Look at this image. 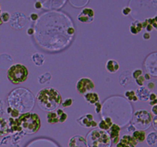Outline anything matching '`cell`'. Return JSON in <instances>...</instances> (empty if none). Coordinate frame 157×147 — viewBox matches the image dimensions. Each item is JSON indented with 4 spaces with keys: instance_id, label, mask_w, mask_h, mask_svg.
<instances>
[{
    "instance_id": "obj_38",
    "label": "cell",
    "mask_w": 157,
    "mask_h": 147,
    "mask_svg": "<svg viewBox=\"0 0 157 147\" xmlns=\"http://www.w3.org/2000/svg\"><path fill=\"white\" fill-rule=\"evenodd\" d=\"M34 32H35V31H34V29L32 28H28L27 30V34L29 35H32L34 34Z\"/></svg>"
},
{
    "instance_id": "obj_28",
    "label": "cell",
    "mask_w": 157,
    "mask_h": 147,
    "mask_svg": "<svg viewBox=\"0 0 157 147\" xmlns=\"http://www.w3.org/2000/svg\"><path fill=\"white\" fill-rule=\"evenodd\" d=\"M156 19H157L156 16H155L154 18H148V19H147V22H148V24H151V25L153 26V28H157Z\"/></svg>"
},
{
    "instance_id": "obj_32",
    "label": "cell",
    "mask_w": 157,
    "mask_h": 147,
    "mask_svg": "<svg viewBox=\"0 0 157 147\" xmlns=\"http://www.w3.org/2000/svg\"><path fill=\"white\" fill-rule=\"evenodd\" d=\"M131 12V9L130 7H124L122 10L123 15H128Z\"/></svg>"
},
{
    "instance_id": "obj_33",
    "label": "cell",
    "mask_w": 157,
    "mask_h": 147,
    "mask_svg": "<svg viewBox=\"0 0 157 147\" xmlns=\"http://www.w3.org/2000/svg\"><path fill=\"white\" fill-rule=\"evenodd\" d=\"M149 100H150V102H153V101L157 100L156 95L154 93H150V96H149Z\"/></svg>"
},
{
    "instance_id": "obj_42",
    "label": "cell",
    "mask_w": 157,
    "mask_h": 147,
    "mask_svg": "<svg viewBox=\"0 0 157 147\" xmlns=\"http://www.w3.org/2000/svg\"><path fill=\"white\" fill-rule=\"evenodd\" d=\"M144 78H145V80H150V75H149V74H146L145 76H144Z\"/></svg>"
},
{
    "instance_id": "obj_4",
    "label": "cell",
    "mask_w": 157,
    "mask_h": 147,
    "mask_svg": "<svg viewBox=\"0 0 157 147\" xmlns=\"http://www.w3.org/2000/svg\"><path fill=\"white\" fill-rule=\"evenodd\" d=\"M29 70L27 67L21 64H16L11 66L7 72L8 78L14 84L25 82L27 80Z\"/></svg>"
},
{
    "instance_id": "obj_27",
    "label": "cell",
    "mask_w": 157,
    "mask_h": 147,
    "mask_svg": "<svg viewBox=\"0 0 157 147\" xmlns=\"http://www.w3.org/2000/svg\"><path fill=\"white\" fill-rule=\"evenodd\" d=\"M9 113L11 115L12 118H14V119H16L18 116H20L19 112H18L17 110H15V109L12 108V107H11V110Z\"/></svg>"
},
{
    "instance_id": "obj_15",
    "label": "cell",
    "mask_w": 157,
    "mask_h": 147,
    "mask_svg": "<svg viewBox=\"0 0 157 147\" xmlns=\"http://www.w3.org/2000/svg\"><path fill=\"white\" fill-rule=\"evenodd\" d=\"M10 133L9 123L4 118L0 117V136H4Z\"/></svg>"
},
{
    "instance_id": "obj_41",
    "label": "cell",
    "mask_w": 157,
    "mask_h": 147,
    "mask_svg": "<svg viewBox=\"0 0 157 147\" xmlns=\"http://www.w3.org/2000/svg\"><path fill=\"white\" fill-rule=\"evenodd\" d=\"M68 32L70 35H73V34L75 33V29H74L73 28H69L68 32Z\"/></svg>"
},
{
    "instance_id": "obj_31",
    "label": "cell",
    "mask_w": 157,
    "mask_h": 147,
    "mask_svg": "<svg viewBox=\"0 0 157 147\" xmlns=\"http://www.w3.org/2000/svg\"><path fill=\"white\" fill-rule=\"evenodd\" d=\"M94 105H95V112H96V113H99L100 112H101V108H102V105L101 104L100 101L99 102L96 103Z\"/></svg>"
},
{
    "instance_id": "obj_6",
    "label": "cell",
    "mask_w": 157,
    "mask_h": 147,
    "mask_svg": "<svg viewBox=\"0 0 157 147\" xmlns=\"http://www.w3.org/2000/svg\"><path fill=\"white\" fill-rule=\"evenodd\" d=\"M94 83L91 79L87 77H82L78 81L76 88L78 91L81 94H86L87 93L93 91L94 89Z\"/></svg>"
},
{
    "instance_id": "obj_3",
    "label": "cell",
    "mask_w": 157,
    "mask_h": 147,
    "mask_svg": "<svg viewBox=\"0 0 157 147\" xmlns=\"http://www.w3.org/2000/svg\"><path fill=\"white\" fill-rule=\"evenodd\" d=\"M87 147H110L111 140L108 133L104 130H93L88 133L85 139Z\"/></svg>"
},
{
    "instance_id": "obj_17",
    "label": "cell",
    "mask_w": 157,
    "mask_h": 147,
    "mask_svg": "<svg viewBox=\"0 0 157 147\" xmlns=\"http://www.w3.org/2000/svg\"><path fill=\"white\" fill-rule=\"evenodd\" d=\"M120 68V65L118 62L115 60L110 59L107 61V64H106V69L108 70L110 73H116Z\"/></svg>"
},
{
    "instance_id": "obj_29",
    "label": "cell",
    "mask_w": 157,
    "mask_h": 147,
    "mask_svg": "<svg viewBox=\"0 0 157 147\" xmlns=\"http://www.w3.org/2000/svg\"><path fill=\"white\" fill-rule=\"evenodd\" d=\"M144 82H145V78H144V76H143V75H141V76H140L139 77L136 79V84L140 86V87H143V86H144Z\"/></svg>"
},
{
    "instance_id": "obj_13",
    "label": "cell",
    "mask_w": 157,
    "mask_h": 147,
    "mask_svg": "<svg viewBox=\"0 0 157 147\" xmlns=\"http://www.w3.org/2000/svg\"><path fill=\"white\" fill-rule=\"evenodd\" d=\"M136 97L141 101L149 100V96L150 94V91L148 88L145 87H140L135 92Z\"/></svg>"
},
{
    "instance_id": "obj_16",
    "label": "cell",
    "mask_w": 157,
    "mask_h": 147,
    "mask_svg": "<svg viewBox=\"0 0 157 147\" xmlns=\"http://www.w3.org/2000/svg\"><path fill=\"white\" fill-rule=\"evenodd\" d=\"M84 98L86 101L90 104H95L100 101L99 95L96 92H90V93H86L84 94Z\"/></svg>"
},
{
    "instance_id": "obj_37",
    "label": "cell",
    "mask_w": 157,
    "mask_h": 147,
    "mask_svg": "<svg viewBox=\"0 0 157 147\" xmlns=\"http://www.w3.org/2000/svg\"><path fill=\"white\" fill-rule=\"evenodd\" d=\"M148 88L150 90H153V89L155 88V84L153 82H150L148 84Z\"/></svg>"
},
{
    "instance_id": "obj_12",
    "label": "cell",
    "mask_w": 157,
    "mask_h": 147,
    "mask_svg": "<svg viewBox=\"0 0 157 147\" xmlns=\"http://www.w3.org/2000/svg\"><path fill=\"white\" fill-rule=\"evenodd\" d=\"M69 147H87L86 140L83 136H75L71 138L68 142Z\"/></svg>"
},
{
    "instance_id": "obj_10",
    "label": "cell",
    "mask_w": 157,
    "mask_h": 147,
    "mask_svg": "<svg viewBox=\"0 0 157 147\" xmlns=\"http://www.w3.org/2000/svg\"><path fill=\"white\" fill-rule=\"evenodd\" d=\"M138 142L130 135H124L117 144V147H136Z\"/></svg>"
},
{
    "instance_id": "obj_26",
    "label": "cell",
    "mask_w": 157,
    "mask_h": 147,
    "mask_svg": "<svg viewBox=\"0 0 157 147\" xmlns=\"http://www.w3.org/2000/svg\"><path fill=\"white\" fill-rule=\"evenodd\" d=\"M72 104H73V100H72L71 98H67V99H66L61 104V106H62L63 108H64V107H71V106L72 105Z\"/></svg>"
},
{
    "instance_id": "obj_25",
    "label": "cell",
    "mask_w": 157,
    "mask_h": 147,
    "mask_svg": "<svg viewBox=\"0 0 157 147\" xmlns=\"http://www.w3.org/2000/svg\"><path fill=\"white\" fill-rule=\"evenodd\" d=\"M1 19L2 21V22H7L10 19V15L9 14V12H4L2 13H1Z\"/></svg>"
},
{
    "instance_id": "obj_39",
    "label": "cell",
    "mask_w": 157,
    "mask_h": 147,
    "mask_svg": "<svg viewBox=\"0 0 157 147\" xmlns=\"http://www.w3.org/2000/svg\"><path fill=\"white\" fill-rule=\"evenodd\" d=\"M156 110H157V105L153 106V109H152V112H153V114H154L155 116H157V111H156Z\"/></svg>"
},
{
    "instance_id": "obj_24",
    "label": "cell",
    "mask_w": 157,
    "mask_h": 147,
    "mask_svg": "<svg viewBox=\"0 0 157 147\" xmlns=\"http://www.w3.org/2000/svg\"><path fill=\"white\" fill-rule=\"evenodd\" d=\"M125 96H127V99L130 101H137L138 99L135 94V91L133 90H127L125 92Z\"/></svg>"
},
{
    "instance_id": "obj_30",
    "label": "cell",
    "mask_w": 157,
    "mask_h": 147,
    "mask_svg": "<svg viewBox=\"0 0 157 147\" xmlns=\"http://www.w3.org/2000/svg\"><path fill=\"white\" fill-rule=\"evenodd\" d=\"M142 74H143L142 70H140V69L135 70L133 72V77L136 80V78H138L140 76H141V75H142Z\"/></svg>"
},
{
    "instance_id": "obj_34",
    "label": "cell",
    "mask_w": 157,
    "mask_h": 147,
    "mask_svg": "<svg viewBox=\"0 0 157 147\" xmlns=\"http://www.w3.org/2000/svg\"><path fill=\"white\" fill-rule=\"evenodd\" d=\"M30 18L31 20H32V21H35V20H37L38 18V15H37L36 13H32L31 14Z\"/></svg>"
},
{
    "instance_id": "obj_22",
    "label": "cell",
    "mask_w": 157,
    "mask_h": 147,
    "mask_svg": "<svg viewBox=\"0 0 157 147\" xmlns=\"http://www.w3.org/2000/svg\"><path fill=\"white\" fill-rule=\"evenodd\" d=\"M156 132H151L149 133L148 136L147 137V142L149 145H156Z\"/></svg>"
},
{
    "instance_id": "obj_11",
    "label": "cell",
    "mask_w": 157,
    "mask_h": 147,
    "mask_svg": "<svg viewBox=\"0 0 157 147\" xmlns=\"http://www.w3.org/2000/svg\"><path fill=\"white\" fill-rule=\"evenodd\" d=\"M120 132H121V127L117 124H113L109 130V136L110 140L113 141L114 144H117L120 141Z\"/></svg>"
},
{
    "instance_id": "obj_1",
    "label": "cell",
    "mask_w": 157,
    "mask_h": 147,
    "mask_svg": "<svg viewBox=\"0 0 157 147\" xmlns=\"http://www.w3.org/2000/svg\"><path fill=\"white\" fill-rule=\"evenodd\" d=\"M38 107L44 111H54L62 102L61 95L55 88L48 87L38 92L36 97Z\"/></svg>"
},
{
    "instance_id": "obj_36",
    "label": "cell",
    "mask_w": 157,
    "mask_h": 147,
    "mask_svg": "<svg viewBox=\"0 0 157 147\" xmlns=\"http://www.w3.org/2000/svg\"><path fill=\"white\" fill-rule=\"evenodd\" d=\"M150 33H148V32H145V33L143 35V38H144V39L145 40H149L150 38Z\"/></svg>"
},
{
    "instance_id": "obj_2",
    "label": "cell",
    "mask_w": 157,
    "mask_h": 147,
    "mask_svg": "<svg viewBox=\"0 0 157 147\" xmlns=\"http://www.w3.org/2000/svg\"><path fill=\"white\" fill-rule=\"evenodd\" d=\"M18 119L21 131L25 134H33L37 133L41 127V120L36 113H23L18 116Z\"/></svg>"
},
{
    "instance_id": "obj_5",
    "label": "cell",
    "mask_w": 157,
    "mask_h": 147,
    "mask_svg": "<svg viewBox=\"0 0 157 147\" xmlns=\"http://www.w3.org/2000/svg\"><path fill=\"white\" fill-rule=\"evenodd\" d=\"M153 116L147 110H140L135 113L133 119V126L140 130H146L151 126Z\"/></svg>"
},
{
    "instance_id": "obj_18",
    "label": "cell",
    "mask_w": 157,
    "mask_h": 147,
    "mask_svg": "<svg viewBox=\"0 0 157 147\" xmlns=\"http://www.w3.org/2000/svg\"><path fill=\"white\" fill-rule=\"evenodd\" d=\"M113 122H112V119L110 117H106L104 119H101V122L99 123V124H98L100 127V130H104V131H106V130H110V128L111 127V126L113 125Z\"/></svg>"
},
{
    "instance_id": "obj_21",
    "label": "cell",
    "mask_w": 157,
    "mask_h": 147,
    "mask_svg": "<svg viewBox=\"0 0 157 147\" xmlns=\"http://www.w3.org/2000/svg\"><path fill=\"white\" fill-rule=\"evenodd\" d=\"M32 61H33V62L35 63V64H36L37 66H41L44 64V58L42 55H41V54H34L32 57Z\"/></svg>"
},
{
    "instance_id": "obj_8",
    "label": "cell",
    "mask_w": 157,
    "mask_h": 147,
    "mask_svg": "<svg viewBox=\"0 0 157 147\" xmlns=\"http://www.w3.org/2000/svg\"><path fill=\"white\" fill-rule=\"evenodd\" d=\"M94 17V11L90 8H84L78 15V20L83 23L92 22Z\"/></svg>"
},
{
    "instance_id": "obj_35",
    "label": "cell",
    "mask_w": 157,
    "mask_h": 147,
    "mask_svg": "<svg viewBox=\"0 0 157 147\" xmlns=\"http://www.w3.org/2000/svg\"><path fill=\"white\" fill-rule=\"evenodd\" d=\"M35 9H40L41 7H42V4H41V2H39V1L36 2H35Z\"/></svg>"
},
{
    "instance_id": "obj_19",
    "label": "cell",
    "mask_w": 157,
    "mask_h": 147,
    "mask_svg": "<svg viewBox=\"0 0 157 147\" xmlns=\"http://www.w3.org/2000/svg\"><path fill=\"white\" fill-rule=\"evenodd\" d=\"M146 132L144 130H135L132 137L137 142H143L146 139Z\"/></svg>"
},
{
    "instance_id": "obj_9",
    "label": "cell",
    "mask_w": 157,
    "mask_h": 147,
    "mask_svg": "<svg viewBox=\"0 0 157 147\" xmlns=\"http://www.w3.org/2000/svg\"><path fill=\"white\" fill-rule=\"evenodd\" d=\"M77 122L81 126L87 128H94L98 126L96 121L94 120V116L92 114L87 113V114L81 116V117L77 119Z\"/></svg>"
},
{
    "instance_id": "obj_40",
    "label": "cell",
    "mask_w": 157,
    "mask_h": 147,
    "mask_svg": "<svg viewBox=\"0 0 157 147\" xmlns=\"http://www.w3.org/2000/svg\"><path fill=\"white\" fill-rule=\"evenodd\" d=\"M156 121H157V119H156V116H155L154 117V119H153V127H154V129L155 130H157V126H156Z\"/></svg>"
},
{
    "instance_id": "obj_23",
    "label": "cell",
    "mask_w": 157,
    "mask_h": 147,
    "mask_svg": "<svg viewBox=\"0 0 157 147\" xmlns=\"http://www.w3.org/2000/svg\"><path fill=\"white\" fill-rule=\"evenodd\" d=\"M51 78H52V76H51L50 73H45L43 75H41V76L38 77V81L39 84H44V83L47 82V81H50Z\"/></svg>"
},
{
    "instance_id": "obj_14",
    "label": "cell",
    "mask_w": 157,
    "mask_h": 147,
    "mask_svg": "<svg viewBox=\"0 0 157 147\" xmlns=\"http://www.w3.org/2000/svg\"><path fill=\"white\" fill-rule=\"evenodd\" d=\"M9 123L10 133H20V132H21V126H20L18 118L14 119V118L10 117L9 119V123Z\"/></svg>"
},
{
    "instance_id": "obj_7",
    "label": "cell",
    "mask_w": 157,
    "mask_h": 147,
    "mask_svg": "<svg viewBox=\"0 0 157 147\" xmlns=\"http://www.w3.org/2000/svg\"><path fill=\"white\" fill-rule=\"evenodd\" d=\"M67 119V114L62 110V109H58L57 111L48 112L47 115V120L49 123L55 124L58 123L65 122Z\"/></svg>"
},
{
    "instance_id": "obj_20",
    "label": "cell",
    "mask_w": 157,
    "mask_h": 147,
    "mask_svg": "<svg viewBox=\"0 0 157 147\" xmlns=\"http://www.w3.org/2000/svg\"><path fill=\"white\" fill-rule=\"evenodd\" d=\"M142 23L140 21H135L131 23V25L130 27V32L133 35H136V34L140 33L142 31Z\"/></svg>"
}]
</instances>
